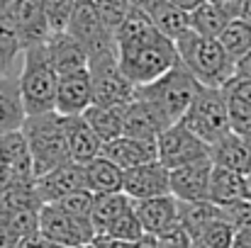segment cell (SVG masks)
I'll use <instances>...</instances> for the list:
<instances>
[{
    "instance_id": "cell-36",
    "label": "cell",
    "mask_w": 251,
    "mask_h": 248,
    "mask_svg": "<svg viewBox=\"0 0 251 248\" xmlns=\"http://www.w3.org/2000/svg\"><path fill=\"white\" fill-rule=\"evenodd\" d=\"M39 2H42L44 15H47V22H49L51 34L54 32H66V24L71 20V12L76 7V0H39Z\"/></svg>"
},
{
    "instance_id": "cell-6",
    "label": "cell",
    "mask_w": 251,
    "mask_h": 248,
    "mask_svg": "<svg viewBox=\"0 0 251 248\" xmlns=\"http://www.w3.org/2000/svg\"><path fill=\"white\" fill-rule=\"evenodd\" d=\"M180 122L207 146L222 139L225 134L232 132V119H229V107L222 88H205L198 85L185 114Z\"/></svg>"
},
{
    "instance_id": "cell-7",
    "label": "cell",
    "mask_w": 251,
    "mask_h": 248,
    "mask_svg": "<svg viewBox=\"0 0 251 248\" xmlns=\"http://www.w3.org/2000/svg\"><path fill=\"white\" fill-rule=\"evenodd\" d=\"M88 73L95 105H127L134 100V85L125 78L117 64V49L88 59Z\"/></svg>"
},
{
    "instance_id": "cell-41",
    "label": "cell",
    "mask_w": 251,
    "mask_h": 248,
    "mask_svg": "<svg viewBox=\"0 0 251 248\" xmlns=\"http://www.w3.org/2000/svg\"><path fill=\"white\" fill-rule=\"evenodd\" d=\"M90 244H93L95 248H134V244H129V241H120V239L102 236V234H98Z\"/></svg>"
},
{
    "instance_id": "cell-13",
    "label": "cell",
    "mask_w": 251,
    "mask_h": 248,
    "mask_svg": "<svg viewBox=\"0 0 251 248\" xmlns=\"http://www.w3.org/2000/svg\"><path fill=\"white\" fill-rule=\"evenodd\" d=\"M7 17L12 20L25 49L39 46L51 37V29H49V22H47V15L39 0H12Z\"/></svg>"
},
{
    "instance_id": "cell-1",
    "label": "cell",
    "mask_w": 251,
    "mask_h": 248,
    "mask_svg": "<svg viewBox=\"0 0 251 248\" xmlns=\"http://www.w3.org/2000/svg\"><path fill=\"white\" fill-rule=\"evenodd\" d=\"M176 51L180 66L198 81V85L225 88L234 76V61L227 56L217 39L185 32L180 39H176Z\"/></svg>"
},
{
    "instance_id": "cell-42",
    "label": "cell",
    "mask_w": 251,
    "mask_h": 248,
    "mask_svg": "<svg viewBox=\"0 0 251 248\" xmlns=\"http://www.w3.org/2000/svg\"><path fill=\"white\" fill-rule=\"evenodd\" d=\"M234 76H237V78H247V81H251V49L234 61Z\"/></svg>"
},
{
    "instance_id": "cell-31",
    "label": "cell",
    "mask_w": 251,
    "mask_h": 248,
    "mask_svg": "<svg viewBox=\"0 0 251 248\" xmlns=\"http://www.w3.org/2000/svg\"><path fill=\"white\" fill-rule=\"evenodd\" d=\"M215 217H220V207L212 202H178V224L195 239Z\"/></svg>"
},
{
    "instance_id": "cell-9",
    "label": "cell",
    "mask_w": 251,
    "mask_h": 248,
    "mask_svg": "<svg viewBox=\"0 0 251 248\" xmlns=\"http://www.w3.org/2000/svg\"><path fill=\"white\" fill-rule=\"evenodd\" d=\"M200 158H210V146L198 139L183 122H173L156 139V161L168 170L188 165Z\"/></svg>"
},
{
    "instance_id": "cell-3",
    "label": "cell",
    "mask_w": 251,
    "mask_h": 248,
    "mask_svg": "<svg viewBox=\"0 0 251 248\" xmlns=\"http://www.w3.org/2000/svg\"><path fill=\"white\" fill-rule=\"evenodd\" d=\"M198 90V81L178 64L171 71H166L164 76L154 78L151 83L137 85L134 88V97L144 100L164 124H173L180 122V117L185 114L193 95Z\"/></svg>"
},
{
    "instance_id": "cell-15",
    "label": "cell",
    "mask_w": 251,
    "mask_h": 248,
    "mask_svg": "<svg viewBox=\"0 0 251 248\" xmlns=\"http://www.w3.org/2000/svg\"><path fill=\"white\" fill-rule=\"evenodd\" d=\"M90 105H93V85H90L88 68L59 76L54 112L64 117H74V114H83Z\"/></svg>"
},
{
    "instance_id": "cell-45",
    "label": "cell",
    "mask_w": 251,
    "mask_h": 248,
    "mask_svg": "<svg viewBox=\"0 0 251 248\" xmlns=\"http://www.w3.org/2000/svg\"><path fill=\"white\" fill-rule=\"evenodd\" d=\"M171 2H173V5H178L180 10L190 12V10H195V7H198V5H200L202 0H171Z\"/></svg>"
},
{
    "instance_id": "cell-21",
    "label": "cell",
    "mask_w": 251,
    "mask_h": 248,
    "mask_svg": "<svg viewBox=\"0 0 251 248\" xmlns=\"http://www.w3.org/2000/svg\"><path fill=\"white\" fill-rule=\"evenodd\" d=\"M210 161H212V165L247 175L251 170V146L242 134L229 132L222 139H217L215 144H210Z\"/></svg>"
},
{
    "instance_id": "cell-19",
    "label": "cell",
    "mask_w": 251,
    "mask_h": 248,
    "mask_svg": "<svg viewBox=\"0 0 251 248\" xmlns=\"http://www.w3.org/2000/svg\"><path fill=\"white\" fill-rule=\"evenodd\" d=\"M44 49H47L49 64L54 66V71L59 76L88 68V54H85V49L71 34H66V32H54L44 42Z\"/></svg>"
},
{
    "instance_id": "cell-10",
    "label": "cell",
    "mask_w": 251,
    "mask_h": 248,
    "mask_svg": "<svg viewBox=\"0 0 251 248\" xmlns=\"http://www.w3.org/2000/svg\"><path fill=\"white\" fill-rule=\"evenodd\" d=\"M39 231L66 248H81L95 239V229L90 217H74L61 212L56 204H42L39 209Z\"/></svg>"
},
{
    "instance_id": "cell-50",
    "label": "cell",
    "mask_w": 251,
    "mask_h": 248,
    "mask_svg": "<svg viewBox=\"0 0 251 248\" xmlns=\"http://www.w3.org/2000/svg\"><path fill=\"white\" fill-rule=\"evenodd\" d=\"M190 248H207V246H202V244H198V241H193V244H190Z\"/></svg>"
},
{
    "instance_id": "cell-8",
    "label": "cell",
    "mask_w": 251,
    "mask_h": 248,
    "mask_svg": "<svg viewBox=\"0 0 251 248\" xmlns=\"http://www.w3.org/2000/svg\"><path fill=\"white\" fill-rule=\"evenodd\" d=\"M66 34H71L83 46L88 59L117 49L115 34L102 24V20H100L93 0H76V7L71 12V20L66 24Z\"/></svg>"
},
{
    "instance_id": "cell-12",
    "label": "cell",
    "mask_w": 251,
    "mask_h": 248,
    "mask_svg": "<svg viewBox=\"0 0 251 248\" xmlns=\"http://www.w3.org/2000/svg\"><path fill=\"white\" fill-rule=\"evenodd\" d=\"M210 173H212L210 158H200V161H193L188 165L168 170L171 195L178 202H207Z\"/></svg>"
},
{
    "instance_id": "cell-20",
    "label": "cell",
    "mask_w": 251,
    "mask_h": 248,
    "mask_svg": "<svg viewBox=\"0 0 251 248\" xmlns=\"http://www.w3.org/2000/svg\"><path fill=\"white\" fill-rule=\"evenodd\" d=\"M61 117H64V114H61ZM64 134H66V146H69L71 161L85 163V161L100 156L102 141H100V136L90 129V124L83 119V114L64 117Z\"/></svg>"
},
{
    "instance_id": "cell-32",
    "label": "cell",
    "mask_w": 251,
    "mask_h": 248,
    "mask_svg": "<svg viewBox=\"0 0 251 248\" xmlns=\"http://www.w3.org/2000/svg\"><path fill=\"white\" fill-rule=\"evenodd\" d=\"M217 42L222 44V49L227 51V56L232 61H237L242 54H247L251 49V22L247 20H229V24L222 29V34L217 37Z\"/></svg>"
},
{
    "instance_id": "cell-24",
    "label": "cell",
    "mask_w": 251,
    "mask_h": 248,
    "mask_svg": "<svg viewBox=\"0 0 251 248\" xmlns=\"http://www.w3.org/2000/svg\"><path fill=\"white\" fill-rule=\"evenodd\" d=\"M27 119L17 76H0V134L20 132Z\"/></svg>"
},
{
    "instance_id": "cell-25",
    "label": "cell",
    "mask_w": 251,
    "mask_h": 248,
    "mask_svg": "<svg viewBox=\"0 0 251 248\" xmlns=\"http://www.w3.org/2000/svg\"><path fill=\"white\" fill-rule=\"evenodd\" d=\"M83 165L85 190L93 195H107V192H122V168L107 161L105 156H95Z\"/></svg>"
},
{
    "instance_id": "cell-44",
    "label": "cell",
    "mask_w": 251,
    "mask_h": 248,
    "mask_svg": "<svg viewBox=\"0 0 251 248\" xmlns=\"http://www.w3.org/2000/svg\"><path fill=\"white\" fill-rule=\"evenodd\" d=\"M17 246V236L5 226V222H0V248H15Z\"/></svg>"
},
{
    "instance_id": "cell-18",
    "label": "cell",
    "mask_w": 251,
    "mask_h": 248,
    "mask_svg": "<svg viewBox=\"0 0 251 248\" xmlns=\"http://www.w3.org/2000/svg\"><path fill=\"white\" fill-rule=\"evenodd\" d=\"M100 156H105L107 161L122 168V170H129L134 165L149 163V161H156V141H147V139H134V136H117V139H110L102 144V151Z\"/></svg>"
},
{
    "instance_id": "cell-29",
    "label": "cell",
    "mask_w": 251,
    "mask_h": 248,
    "mask_svg": "<svg viewBox=\"0 0 251 248\" xmlns=\"http://www.w3.org/2000/svg\"><path fill=\"white\" fill-rule=\"evenodd\" d=\"M25 46L7 15L0 17V76H17L22 68Z\"/></svg>"
},
{
    "instance_id": "cell-16",
    "label": "cell",
    "mask_w": 251,
    "mask_h": 248,
    "mask_svg": "<svg viewBox=\"0 0 251 248\" xmlns=\"http://www.w3.org/2000/svg\"><path fill=\"white\" fill-rule=\"evenodd\" d=\"M134 214L147 236H159L173 224H178V200L173 195L139 200L134 202Z\"/></svg>"
},
{
    "instance_id": "cell-4",
    "label": "cell",
    "mask_w": 251,
    "mask_h": 248,
    "mask_svg": "<svg viewBox=\"0 0 251 248\" xmlns=\"http://www.w3.org/2000/svg\"><path fill=\"white\" fill-rule=\"evenodd\" d=\"M20 132H22L29 156H32L34 178L71 161L69 146H66V134H64V117L59 112L29 114Z\"/></svg>"
},
{
    "instance_id": "cell-47",
    "label": "cell",
    "mask_w": 251,
    "mask_h": 248,
    "mask_svg": "<svg viewBox=\"0 0 251 248\" xmlns=\"http://www.w3.org/2000/svg\"><path fill=\"white\" fill-rule=\"evenodd\" d=\"M237 134H242V136L247 139V144H249V146H251V124H249V127H244L242 132H237Z\"/></svg>"
},
{
    "instance_id": "cell-30",
    "label": "cell",
    "mask_w": 251,
    "mask_h": 248,
    "mask_svg": "<svg viewBox=\"0 0 251 248\" xmlns=\"http://www.w3.org/2000/svg\"><path fill=\"white\" fill-rule=\"evenodd\" d=\"M132 207V200L125 192H107V195H93L90 207V222L95 229V236L107 229L110 222H115L120 214H125Z\"/></svg>"
},
{
    "instance_id": "cell-38",
    "label": "cell",
    "mask_w": 251,
    "mask_h": 248,
    "mask_svg": "<svg viewBox=\"0 0 251 248\" xmlns=\"http://www.w3.org/2000/svg\"><path fill=\"white\" fill-rule=\"evenodd\" d=\"M51 204H56L61 212L74 214V217H90L93 192H88V190H76V192H69V195H64L61 200H56V202H51Z\"/></svg>"
},
{
    "instance_id": "cell-46",
    "label": "cell",
    "mask_w": 251,
    "mask_h": 248,
    "mask_svg": "<svg viewBox=\"0 0 251 248\" xmlns=\"http://www.w3.org/2000/svg\"><path fill=\"white\" fill-rule=\"evenodd\" d=\"M134 248H159V246H156V239H154V236H142V239L134 244Z\"/></svg>"
},
{
    "instance_id": "cell-33",
    "label": "cell",
    "mask_w": 251,
    "mask_h": 248,
    "mask_svg": "<svg viewBox=\"0 0 251 248\" xmlns=\"http://www.w3.org/2000/svg\"><path fill=\"white\" fill-rule=\"evenodd\" d=\"M102 236H112V239L129 241V244H137L142 236H147V234L142 231V224H139L137 214H134V202H132V207H129L125 214H120L115 222L107 224V229L102 231Z\"/></svg>"
},
{
    "instance_id": "cell-5",
    "label": "cell",
    "mask_w": 251,
    "mask_h": 248,
    "mask_svg": "<svg viewBox=\"0 0 251 248\" xmlns=\"http://www.w3.org/2000/svg\"><path fill=\"white\" fill-rule=\"evenodd\" d=\"M17 83H20V92H22L27 117L54 112L59 73L49 64L44 44L25 49V59H22V68L17 73Z\"/></svg>"
},
{
    "instance_id": "cell-14",
    "label": "cell",
    "mask_w": 251,
    "mask_h": 248,
    "mask_svg": "<svg viewBox=\"0 0 251 248\" xmlns=\"http://www.w3.org/2000/svg\"><path fill=\"white\" fill-rule=\"evenodd\" d=\"M34 190H37L42 204H51L69 192L85 190L83 165L76 163V161H66V163L56 165V168L34 178Z\"/></svg>"
},
{
    "instance_id": "cell-49",
    "label": "cell",
    "mask_w": 251,
    "mask_h": 248,
    "mask_svg": "<svg viewBox=\"0 0 251 248\" xmlns=\"http://www.w3.org/2000/svg\"><path fill=\"white\" fill-rule=\"evenodd\" d=\"M247 200L251 202V170L247 173Z\"/></svg>"
},
{
    "instance_id": "cell-2",
    "label": "cell",
    "mask_w": 251,
    "mask_h": 248,
    "mask_svg": "<svg viewBox=\"0 0 251 248\" xmlns=\"http://www.w3.org/2000/svg\"><path fill=\"white\" fill-rule=\"evenodd\" d=\"M117 64H120V71L125 73V78L137 88V85L151 83L154 78L164 76L180 61H178L176 42H171L168 37L159 32L151 39L117 46Z\"/></svg>"
},
{
    "instance_id": "cell-23",
    "label": "cell",
    "mask_w": 251,
    "mask_h": 248,
    "mask_svg": "<svg viewBox=\"0 0 251 248\" xmlns=\"http://www.w3.org/2000/svg\"><path fill=\"white\" fill-rule=\"evenodd\" d=\"M242 200H247V175L212 165L207 202H212L217 207H227V204H234V202H242Z\"/></svg>"
},
{
    "instance_id": "cell-37",
    "label": "cell",
    "mask_w": 251,
    "mask_h": 248,
    "mask_svg": "<svg viewBox=\"0 0 251 248\" xmlns=\"http://www.w3.org/2000/svg\"><path fill=\"white\" fill-rule=\"evenodd\" d=\"M102 24L115 34V29L120 27V22L127 17V12L132 10V0H93Z\"/></svg>"
},
{
    "instance_id": "cell-48",
    "label": "cell",
    "mask_w": 251,
    "mask_h": 248,
    "mask_svg": "<svg viewBox=\"0 0 251 248\" xmlns=\"http://www.w3.org/2000/svg\"><path fill=\"white\" fill-rule=\"evenodd\" d=\"M10 2H12V0H0V17H2V15H7V10H10Z\"/></svg>"
},
{
    "instance_id": "cell-28",
    "label": "cell",
    "mask_w": 251,
    "mask_h": 248,
    "mask_svg": "<svg viewBox=\"0 0 251 248\" xmlns=\"http://www.w3.org/2000/svg\"><path fill=\"white\" fill-rule=\"evenodd\" d=\"M229 107V119H232V132H242L251 124V81L232 76L227 85L222 88Z\"/></svg>"
},
{
    "instance_id": "cell-43",
    "label": "cell",
    "mask_w": 251,
    "mask_h": 248,
    "mask_svg": "<svg viewBox=\"0 0 251 248\" xmlns=\"http://www.w3.org/2000/svg\"><path fill=\"white\" fill-rule=\"evenodd\" d=\"M232 15L239 17V20H247L251 22V0H239L232 5Z\"/></svg>"
},
{
    "instance_id": "cell-11",
    "label": "cell",
    "mask_w": 251,
    "mask_h": 248,
    "mask_svg": "<svg viewBox=\"0 0 251 248\" xmlns=\"http://www.w3.org/2000/svg\"><path fill=\"white\" fill-rule=\"evenodd\" d=\"M122 192L132 202L171 195L168 168L164 163H159V161H149V163L134 165V168L125 170L122 173Z\"/></svg>"
},
{
    "instance_id": "cell-27",
    "label": "cell",
    "mask_w": 251,
    "mask_h": 248,
    "mask_svg": "<svg viewBox=\"0 0 251 248\" xmlns=\"http://www.w3.org/2000/svg\"><path fill=\"white\" fill-rule=\"evenodd\" d=\"M83 119L90 129L100 136V141H110L122 136V122H125V105H90L83 112Z\"/></svg>"
},
{
    "instance_id": "cell-26",
    "label": "cell",
    "mask_w": 251,
    "mask_h": 248,
    "mask_svg": "<svg viewBox=\"0 0 251 248\" xmlns=\"http://www.w3.org/2000/svg\"><path fill=\"white\" fill-rule=\"evenodd\" d=\"M188 20H190V32H195L200 37L217 39L222 34V29L229 24V20H234V17L225 2H200L195 10L188 12Z\"/></svg>"
},
{
    "instance_id": "cell-22",
    "label": "cell",
    "mask_w": 251,
    "mask_h": 248,
    "mask_svg": "<svg viewBox=\"0 0 251 248\" xmlns=\"http://www.w3.org/2000/svg\"><path fill=\"white\" fill-rule=\"evenodd\" d=\"M166 129V124L159 119V114L139 97L125 105V122H122V134L134 136V139H147L156 141L159 134Z\"/></svg>"
},
{
    "instance_id": "cell-17",
    "label": "cell",
    "mask_w": 251,
    "mask_h": 248,
    "mask_svg": "<svg viewBox=\"0 0 251 248\" xmlns=\"http://www.w3.org/2000/svg\"><path fill=\"white\" fill-rule=\"evenodd\" d=\"M134 7H139L151 22L154 27L168 37L171 42L180 39L185 32H190V20L188 12L180 10L178 5H173L171 0H132Z\"/></svg>"
},
{
    "instance_id": "cell-39",
    "label": "cell",
    "mask_w": 251,
    "mask_h": 248,
    "mask_svg": "<svg viewBox=\"0 0 251 248\" xmlns=\"http://www.w3.org/2000/svg\"><path fill=\"white\" fill-rule=\"evenodd\" d=\"M220 214H222V219H225L237 234H239V231H251V202L249 200H242V202L220 207Z\"/></svg>"
},
{
    "instance_id": "cell-40",
    "label": "cell",
    "mask_w": 251,
    "mask_h": 248,
    "mask_svg": "<svg viewBox=\"0 0 251 248\" xmlns=\"http://www.w3.org/2000/svg\"><path fill=\"white\" fill-rule=\"evenodd\" d=\"M15 248H54V241H49L42 231H37V234L17 239V246Z\"/></svg>"
},
{
    "instance_id": "cell-34",
    "label": "cell",
    "mask_w": 251,
    "mask_h": 248,
    "mask_svg": "<svg viewBox=\"0 0 251 248\" xmlns=\"http://www.w3.org/2000/svg\"><path fill=\"white\" fill-rule=\"evenodd\" d=\"M234 236H237V231H234V229L222 219V214H220V217H215L193 241H198V244H202V246H207V248H232Z\"/></svg>"
},
{
    "instance_id": "cell-35",
    "label": "cell",
    "mask_w": 251,
    "mask_h": 248,
    "mask_svg": "<svg viewBox=\"0 0 251 248\" xmlns=\"http://www.w3.org/2000/svg\"><path fill=\"white\" fill-rule=\"evenodd\" d=\"M39 209L42 207H25V209H15L10 212L7 217H2L0 222H5V226L17 236H29V234H37L39 231Z\"/></svg>"
}]
</instances>
